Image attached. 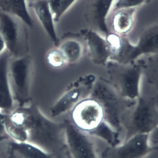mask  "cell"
<instances>
[{
	"mask_svg": "<svg viewBox=\"0 0 158 158\" xmlns=\"http://www.w3.org/2000/svg\"><path fill=\"white\" fill-rule=\"evenodd\" d=\"M9 158H56L38 146L29 142L9 141L6 146Z\"/></svg>",
	"mask_w": 158,
	"mask_h": 158,
	"instance_id": "cell-16",
	"label": "cell"
},
{
	"mask_svg": "<svg viewBox=\"0 0 158 158\" xmlns=\"http://www.w3.org/2000/svg\"><path fill=\"white\" fill-rule=\"evenodd\" d=\"M62 41L59 47L64 53L68 64H73L77 62L82 57L83 48L80 41L73 38L68 33L64 34Z\"/></svg>",
	"mask_w": 158,
	"mask_h": 158,
	"instance_id": "cell-19",
	"label": "cell"
},
{
	"mask_svg": "<svg viewBox=\"0 0 158 158\" xmlns=\"http://www.w3.org/2000/svg\"><path fill=\"white\" fill-rule=\"evenodd\" d=\"M108 81L123 98L136 101L141 94L144 61L141 59L128 64L109 60L106 64Z\"/></svg>",
	"mask_w": 158,
	"mask_h": 158,
	"instance_id": "cell-4",
	"label": "cell"
},
{
	"mask_svg": "<svg viewBox=\"0 0 158 158\" xmlns=\"http://www.w3.org/2000/svg\"><path fill=\"white\" fill-rule=\"evenodd\" d=\"M29 4L34 10L36 17L46 34L54 44L55 46L57 47L60 43V39L58 38L56 30L54 14L48 1L35 0L29 3Z\"/></svg>",
	"mask_w": 158,
	"mask_h": 158,
	"instance_id": "cell-15",
	"label": "cell"
},
{
	"mask_svg": "<svg viewBox=\"0 0 158 158\" xmlns=\"http://www.w3.org/2000/svg\"><path fill=\"white\" fill-rule=\"evenodd\" d=\"M158 97L140 96L127 111L122 123V141L140 134H149L158 125Z\"/></svg>",
	"mask_w": 158,
	"mask_h": 158,
	"instance_id": "cell-3",
	"label": "cell"
},
{
	"mask_svg": "<svg viewBox=\"0 0 158 158\" xmlns=\"http://www.w3.org/2000/svg\"><path fill=\"white\" fill-rule=\"evenodd\" d=\"M137 9H120L112 12L111 28L112 32L122 36H127L135 25V14Z\"/></svg>",
	"mask_w": 158,
	"mask_h": 158,
	"instance_id": "cell-17",
	"label": "cell"
},
{
	"mask_svg": "<svg viewBox=\"0 0 158 158\" xmlns=\"http://www.w3.org/2000/svg\"><path fill=\"white\" fill-rule=\"evenodd\" d=\"M67 149L73 158H98L91 136L78 130L70 120H64Z\"/></svg>",
	"mask_w": 158,
	"mask_h": 158,
	"instance_id": "cell-11",
	"label": "cell"
},
{
	"mask_svg": "<svg viewBox=\"0 0 158 158\" xmlns=\"http://www.w3.org/2000/svg\"><path fill=\"white\" fill-rule=\"evenodd\" d=\"M96 78L94 74H86L69 84L62 95L50 107L51 116L57 117L70 111L78 103L89 97Z\"/></svg>",
	"mask_w": 158,
	"mask_h": 158,
	"instance_id": "cell-9",
	"label": "cell"
},
{
	"mask_svg": "<svg viewBox=\"0 0 158 158\" xmlns=\"http://www.w3.org/2000/svg\"><path fill=\"white\" fill-rule=\"evenodd\" d=\"M144 75L148 83L156 89L158 97V54H154L148 58L147 62L144 61Z\"/></svg>",
	"mask_w": 158,
	"mask_h": 158,
	"instance_id": "cell-20",
	"label": "cell"
},
{
	"mask_svg": "<svg viewBox=\"0 0 158 158\" xmlns=\"http://www.w3.org/2000/svg\"><path fill=\"white\" fill-rule=\"evenodd\" d=\"M156 147L150 145L149 134L135 135L116 146H108L101 158H146Z\"/></svg>",
	"mask_w": 158,
	"mask_h": 158,
	"instance_id": "cell-10",
	"label": "cell"
},
{
	"mask_svg": "<svg viewBox=\"0 0 158 158\" xmlns=\"http://www.w3.org/2000/svg\"><path fill=\"white\" fill-rule=\"evenodd\" d=\"M106 39L109 44L111 58L120 64H132L144 55L158 54V22L146 27L141 32L135 44L127 36L110 31Z\"/></svg>",
	"mask_w": 158,
	"mask_h": 158,
	"instance_id": "cell-2",
	"label": "cell"
},
{
	"mask_svg": "<svg viewBox=\"0 0 158 158\" xmlns=\"http://www.w3.org/2000/svg\"><path fill=\"white\" fill-rule=\"evenodd\" d=\"M88 56L92 62L98 65H106L110 60L111 52L106 37L91 28L80 30Z\"/></svg>",
	"mask_w": 158,
	"mask_h": 158,
	"instance_id": "cell-13",
	"label": "cell"
},
{
	"mask_svg": "<svg viewBox=\"0 0 158 158\" xmlns=\"http://www.w3.org/2000/svg\"><path fill=\"white\" fill-rule=\"evenodd\" d=\"M77 0H60L58 9L54 15L55 22H58L61 17Z\"/></svg>",
	"mask_w": 158,
	"mask_h": 158,
	"instance_id": "cell-23",
	"label": "cell"
},
{
	"mask_svg": "<svg viewBox=\"0 0 158 158\" xmlns=\"http://www.w3.org/2000/svg\"><path fill=\"white\" fill-rule=\"evenodd\" d=\"M0 11L16 16L29 28L34 27L27 7V0H0Z\"/></svg>",
	"mask_w": 158,
	"mask_h": 158,
	"instance_id": "cell-18",
	"label": "cell"
},
{
	"mask_svg": "<svg viewBox=\"0 0 158 158\" xmlns=\"http://www.w3.org/2000/svg\"><path fill=\"white\" fill-rule=\"evenodd\" d=\"M35 1V0H27V2H28V3H30L31 2H32V1Z\"/></svg>",
	"mask_w": 158,
	"mask_h": 158,
	"instance_id": "cell-30",
	"label": "cell"
},
{
	"mask_svg": "<svg viewBox=\"0 0 158 158\" xmlns=\"http://www.w3.org/2000/svg\"><path fill=\"white\" fill-rule=\"evenodd\" d=\"M63 158H73V157H72V156H71V154H70V152H69V150H68V149H67V151L66 153L65 154L64 156L63 157Z\"/></svg>",
	"mask_w": 158,
	"mask_h": 158,
	"instance_id": "cell-28",
	"label": "cell"
},
{
	"mask_svg": "<svg viewBox=\"0 0 158 158\" xmlns=\"http://www.w3.org/2000/svg\"><path fill=\"white\" fill-rule=\"evenodd\" d=\"M2 143H4L0 142V152L2 151V149H3V147H4Z\"/></svg>",
	"mask_w": 158,
	"mask_h": 158,
	"instance_id": "cell-29",
	"label": "cell"
},
{
	"mask_svg": "<svg viewBox=\"0 0 158 158\" xmlns=\"http://www.w3.org/2000/svg\"><path fill=\"white\" fill-rule=\"evenodd\" d=\"M149 141L151 146L158 147V125L149 134Z\"/></svg>",
	"mask_w": 158,
	"mask_h": 158,
	"instance_id": "cell-25",
	"label": "cell"
},
{
	"mask_svg": "<svg viewBox=\"0 0 158 158\" xmlns=\"http://www.w3.org/2000/svg\"><path fill=\"white\" fill-rule=\"evenodd\" d=\"M46 60L51 67L55 69H60L68 64L64 53L59 47L50 49L46 54Z\"/></svg>",
	"mask_w": 158,
	"mask_h": 158,
	"instance_id": "cell-21",
	"label": "cell"
},
{
	"mask_svg": "<svg viewBox=\"0 0 158 158\" xmlns=\"http://www.w3.org/2000/svg\"><path fill=\"white\" fill-rule=\"evenodd\" d=\"M149 0H115L111 12L125 9H138L146 3Z\"/></svg>",
	"mask_w": 158,
	"mask_h": 158,
	"instance_id": "cell-22",
	"label": "cell"
},
{
	"mask_svg": "<svg viewBox=\"0 0 158 158\" xmlns=\"http://www.w3.org/2000/svg\"><path fill=\"white\" fill-rule=\"evenodd\" d=\"M33 60L28 54L19 58H13L9 64V78L14 101L18 107L31 102L30 94Z\"/></svg>",
	"mask_w": 158,
	"mask_h": 158,
	"instance_id": "cell-7",
	"label": "cell"
},
{
	"mask_svg": "<svg viewBox=\"0 0 158 158\" xmlns=\"http://www.w3.org/2000/svg\"><path fill=\"white\" fill-rule=\"evenodd\" d=\"M47 1L53 14L54 15V14L56 13V12L58 9L60 0H47Z\"/></svg>",
	"mask_w": 158,
	"mask_h": 158,
	"instance_id": "cell-26",
	"label": "cell"
},
{
	"mask_svg": "<svg viewBox=\"0 0 158 158\" xmlns=\"http://www.w3.org/2000/svg\"><path fill=\"white\" fill-rule=\"evenodd\" d=\"M115 0H87L84 16L90 28L106 36L109 30L107 19Z\"/></svg>",
	"mask_w": 158,
	"mask_h": 158,
	"instance_id": "cell-12",
	"label": "cell"
},
{
	"mask_svg": "<svg viewBox=\"0 0 158 158\" xmlns=\"http://www.w3.org/2000/svg\"><path fill=\"white\" fill-rule=\"evenodd\" d=\"M70 121L80 131L93 136L106 122L101 104L89 96L75 106L70 110Z\"/></svg>",
	"mask_w": 158,
	"mask_h": 158,
	"instance_id": "cell-8",
	"label": "cell"
},
{
	"mask_svg": "<svg viewBox=\"0 0 158 158\" xmlns=\"http://www.w3.org/2000/svg\"><path fill=\"white\" fill-rule=\"evenodd\" d=\"M7 114L0 112V142L4 143L9 139L5 127V118Z\"/></svg>",
	"mask_w": 158,
	"mask_h": 158,
	"instance_id": "cell-24",
	"label": "cell"
},
{
	"mask_svg": "<svg viewBox=\"0 0 158 158\" xmlns=\"http://www.w3.org/2000/svg\"><path fill=\"white\" fill-rule=\"evenodd\" d=\"M5 48H6L5 43H4V40L2 38L1 36L0 35V54L5 50Z\"/></svg>",
	"mask_w": 158,
	"mask_h": 158,
	"instance_id": "cell-27",
	"label": "cell"
},
{
	"mask_svg": "<svg viewBox=\"0 0 158 158\" xmlns=\"http://www.w3.org/2000/svg\"><path fill=\"white\" fill-rule=\"evenodd\" d=\"M11 56L6 49L0 54V112L8 114L14 110V101L9 78Z\"/></svg>",
	"mask_w": 158,
	"mask_h": 158,
	"instance_id": "cell-14",
	"label": "cell"
},
{
	"mask_svg": "<svg viewBox=\"0 0 158 158\" xmlns=\"http://www.w3.org/2000/svg\"><path fill=\"white\" fill-rule=\"evenodd\" d=\"M14 121L20 123L27 134V141L56 158H63L67 151L65 126L46 117L36 104L17 107L8 114Z\"/></svg>",
	"mask_w": 158,
	"mask_h": 158,
	"instance_id": "cell-1",
	"label": "cell"
},
{
	"mask_svg": "<svg viewBox=\"0 0 158 158\" xmlns=\"http://www.w3.org/2000/svg\"><path fill=\"white\" fill-rule=\"evenodd\" d=\"M90 96L101 104L106 121L120 133H122L123 117L136 101L128 100L121 96L108 80L102 77L96 78Z\"/></svg>",
	"mask_w": 158,
	"mask_h": 158,
	"instance_id": "cell-5",
	"label": "cell"
},
{
	"mask_svg": "<svg viewBox=\"0 0 158 158\" xmlns=\"http://www.w3.org/2000/svg\"><path fill=\"white\" fill-rule=\"evenodd\" d=\"M27 25L19 18L0 11V35L11 58L28 54Z\"/></svg>",
	"mask_w": 158,
	"mask_h": 158,
	"instance_id": "cell-6",
	"label": "cell"
}]
</instances>
